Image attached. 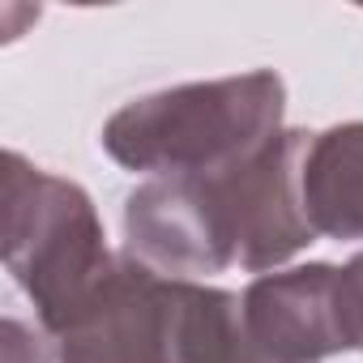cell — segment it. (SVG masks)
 Returning <instances> with one entry per match:
<instances>
[{
  "instance_id": "4",
  "label": "cell",
  "mask_w": 363,
  "mask_h": 363,
  "mask_svg": "<svg viewBox=\"0 0 363 363\" xmlns=\"http://www.w3.org/2000/svg\"><path fill=\"white\" fill-rule=\"evenodd\" d=\"M201 282L116 257L94 291L52 329L60 363H201Z\"/></svg>"
},
{
  "instance_id": "1",
  "label": "cell",
  "mask_w": 363,
  "mask_h": 363,
  "mask_svg": "<svg viewBox=\"0 0 363 363\" xmlns=\"http://www.w3.org/2000/svg\"><path fill=\"white\" fill-rule=\"evenodd\" d=\"M303 150L308 133H282L227 171L141 184L124 206L128 257L179 282L231 265L261 274L291 261L316 240L299 189Z\"/></svg>"
},
{
  "instance_id": "5",
  "label": "cell",
  "mask_w": 363,
  "mask_h": 363,
  "mask_svg": "<svg viewBox=\"0 0 363 363\" xmlns=\"http://www.w3.org/2000/svg\"><path fill=\"white\" fill-rule=\"evenodd\" d=\"M299 189L316 235L363 240V124H337L308 141Z\"/></svg>"
},
{
  "instance_id": "2",
  "label": "cell",
  "mask_w": 363,
  "mask_h": 363,
  "mask_svg": "<svg viewBox=\"0 0 363 363\" xmlns=\"http://www.w3.org/2000/svg\"><path fill=\"white\" fill-rule=\"evenodd\" d=\"M282 99V77L269 69L158 90L103 124V150L154 179L227 171L286 133Z\"/></svg>"
},
{
  "instance_id": "3",
  "label": "cell",
  "mask_w": 363,
  "mask_h": 363,
  "mask_svg": "<svg viewBox=\"0 0 363 363\" xmlns=\"http://www.w3.org/2000/svg\"><path fill=\"white\" fill-rule=\"evenodd\" d=\"M90 197L60 175L5 158V265L52 333L111 269Z\"/></svg>"
}]
</instances>
